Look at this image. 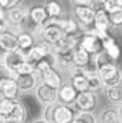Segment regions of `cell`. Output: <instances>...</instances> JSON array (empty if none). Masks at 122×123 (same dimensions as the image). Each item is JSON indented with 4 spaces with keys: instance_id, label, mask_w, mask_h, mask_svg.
I'll list each match as a JSON object with an SVG mask.
<instances>
[{
    "instance_id": "6da1fadb",
    "label": "cell",
    "mask_w": 122,
    "mask_h": 123,
    "mask_svg": "<svg viewBox=\"0 0 122 123\" xmlns=\"http://www.w3.org/2000/svg\"><path fill=\"white\" fill-rule=\"evenodd\" d=\"M78 45L82 49H84L88 54H91L92 57H96L97 54L103 52L102 39L93 29H88L82 33L79 37Z\"/></svg>"
},
{
    "instance_id": "7a4b0ae2",
    "label": "cell",
    "mask_w": 122,
    "mask_h": 123,
    "mask_svg": "<svg viewBox=\"0 0 122 123\" xmlns=\"http://www.w3.org/2000/svg\"><path fill=\"white\" fill-rule=\"evenodd\" d=\"M97 73L103 82V86H115L122 82V70L116 62L103 64L97 68Z\"/></svg>"
},
{
    "instance_id": "3957f363",
    "label": "cell",
    "mask_w": 122,
    "mask_h": 123,
    "mask_svg": "<svg viewBox=\"0 0 122 123\" xmlns=\"http://www.w3.org/2000/svg\"><path fill=\"white\" fill-rule=\"evenodd\" d=\"M35 98L38 99L43 107L48 104H53L58 102V89H55L45 83H38L35 87Z\"/></svg>"
},
{
    "instance_id": "277c9868",
    "label": "cell",
    "mask_w": 122,
    "mask_h": 123,
    "mask_svg": "<svg viewBox=\"0 0 122 123\" xmlns=\"http://www.w3.org/2000/svg\"><path fill=\"white\" fill-rule=\"evenodd\" d=\"M96 10L92 6H73V18L78 21L83 31L92 29Z\"/></svg>"
},
{
    "instance_id": "5b68a950",
    "label": "cell",
    "mask_w": 122,
    "mask_h": 123,
    "mask_svg": "<svg viewBox=\"0 0 122 123\" xmlns=\"http://www.w3.org/2000/svg\"><path fill=\"white\" fill-rule=\"evenodd\" d=\"M98 104V98L97 94L93 92H81L77 96V99L73 104V107L76 108V111L78 112H93L97 108Z\"/></svg>"
},
{
    "instance_id": "8992f818",
    "label": "cell",
    "mask_w": 122,
    "mask_h": 123,
    "mask_svg": "<svg viewBox=\"0 0 122 123\" xmlns=\"http://www.w3.org/2000/svg\"><path fill=\"white\" fill-rule=\"evenodd\" d=\"M102 39V43H103V50L108 54V57L112 59L113 62H117L121 58V54H122V49L120 47V44L117 43L116 38L112 35V33H106V34H101L99 35Z\"/></svg>"
},
{
    "instance_id": "52a82bcc",
    "label": "cell",
    "mask_w": 122,
    "mask_h": 123,
    "mask_svg": "<svg viewBox=\"0 0 122 123\" xmlns=\"http://www.w3.org/2000/svg\"><path fill=\"white\" fill-rule=\"evenodd\" d=\"M77 111L73 105L55 103L53 112V123H71L74 119Z\"/></svg>"
},
{
    "instance_id": "ba28073f",
    "label": "cell",
    "mask_w": 122,
    "mask_h": 123,
    "mask_svg": "<svg viewBox=\"0 0 122 123\" xmlns=\"http://www.w3.org/2000/svg\"><path fill=\"white\" fill-rule=\"evenodd\" d=\"M52 53H53V47L42 40L39 43H35L34 47L25 53V59L32 62L33 64H35V63H38L39 60H42L43 58H45L47 55L52 54Z\"/></svg>"
},
{
    "instance_id": "9c48e42d",
    "label": "cell",
    "mask_w": 122,
    "mask_h": 123,
    "mask_svg": "<svg viewBox=\"0 0 122 123\" xmlns=\"http://www.w3.org/2000/svg\"><path fill=\"white\" fill-rule=\"evenodd\" d=\"M92 29L95 30L98 35L106 34V33H112L113 26L111 25L108 14L104 12L103 8L96 9V14H95V19H93Z\"/></svg>"
},
{
    "instance_id": "30bf717a",
    "label": "cell",
    "mask_w": 122,
    "mask_h": 123,
    "mask_svg": "<svg viewBox=\"0 0 122 123\" xmlns=\"http://www.w3.org/2000/svg\"><path fill=\"white\" fill-rule=\"evenodd\" d=\"M37 74H39L42 78V82L45 84L51 86L55 89H59L63 84V77L62 74L57 70L55 67H47V68L42 69L40 72H38Z\"/></svg>"
},
{
    "instance_id": "8fae6325",
    "label": "cell",
    "mask_w": 122,
    "mask_h": 123,
    "mask_svg": "<svg viewBox=\"0 0 122 123\" xmlns=\"http://www.w3.org/2000/svg\"><path fill=\"white\" fill-rule=\"evenodd\" d=\"M18 34L12 30H9L8 28H5L4 30L0 31V50H3L4 53L8 52H14L18 50Z\"/></svg>"
},
{
    "instance_id": "7c38bea8",
    "label": "cell",
    "mask_w": 122,
    "mask_h": 123,
    "mask_svg": "<svg viewBox=\"0 0 122 123\" xmlns=\"http://www.w3.org/2000/svg\"><path fill=\"white\" fill-rule=\"evenodd\" d=\"M57 25L62 29V31L64 33V35H74V37H79L83 29L82 26L78 24L74 18L68 16V18H59L57 19Z\"/></svg>"
},
{
    "instance_id": "4fadbf2b",
    "label": "cell",
    "mask_w": 122,
    "mask_h": 123,
    "mask_svg": "<svg viewBox=\"0 0 122 123\" xmlns=\"http://www.w3.org/2000/svg\"><path fill=\"white\" fill-rule=\"evenodd\" d=\"M71 84L76 88V91L81 92H87L88 91V78L84 74L82 68H76L72 67L71 68Z\"/></svg>"
},
{
    "instance_id": "5bb4252c",
    "label": "cell",
    "mask_w": 122,
    "mask_h": 123,
    "mask_svg": "<svg viewBox=\"0 0 122 123\" xmlns=\"http://www.w3.org/2000/svg\"><path fill=\"white\" fill-rule=\"evenodd\" d=\"M25 60V54L21 50H14V52H8L4 53L1 57V62L5 64V67L12 70L15 74V70L18 69V67Z\"/></svg>"
},
{
    "instance_id": "9a60e30c",
    "label": "cell",
    "mask_w": 122,
    "mask_h": 123,
    "mask_svg": "<svg viewBox=\"0 0 122 123\" xmlns=\"http://www.w3.org/2000/svg\"><path fill=\"white\" fill-rule=\"evenodd\" d=\"M14 79L18 84L20 92H32L34 91L35 87L38 86V77L37 73H32V74H15Z\"/></svg>"
},
{
    "instance_id": "2e32d148",
    "label": "cell",
    "mask_w": 122,
    "mask_h": 123,
    "mask_svg": "<svg viewBox=\"0 0 122 123\" xmlns=\"http://www.w3.org/2000/svg\"><path fill=\"white\" fill-rule=\"evenodd\" d=\"M77 96H78V92L71 83H63L62 87L58 89V103L73 105L77 99Z\"/></svg>"
},
{
    "instance_id": "e0dca14e",
    "label": "cell",
    "mask_w": 122,
    "mask_h": 123,
    "mask_svg": "<svg viewBox=\"0 0 122 123\" xmlns=\"http://www.w3.org/2000/svg\"><path fill=\"white\" fill-rule=\"evenodd\" d=\"M20 89L16 84V82L14 78H9V79L4 80L0 84V96L4 98H9V99H19L20 98Z\"/></svg>"
},
{
    "instance_id": "ac0fdd59",
    "label": "cell",
    "mask_w": 122,
    "mask_h": 123,
    "mask_svg": "<svg viewBox=\"0 0 122 123\" xmlns=\"http://www.w3.org/2000/svg\"><path fill=\"white\" fill-rule=\"evenodd\" d=\"M25 15H26V9H21L18 6L9 9L5 12V23H6V25L20 28L25 19Z\"/></svg>"
},
{
    "instance_id": "d6986e66",
    "label": "cell",
    "mask_w": 122,
    "mask_h": 123,
    "mask_svg": "<svg viewBox=\"0 0 122 123\" xmlns=\"http://www.w3.org/2000/svg\"><path fill=\"white\" fill-rule=\"evenodd\" d=\"M28 18H29L35 29H40L47 19V14L43 5H34V6L28 9Z\"/></svg>"
},
{
    "instance_id": "ffe728a7",
    "label": "cell",
    "mask_w": 122,
    "mask_h": 123,
    "mask_svg": "<svg viewBox=\"0 0 122 123\" xmlns=\"http://www.w3.org/2000/svg\"><path fill=\"white\" fill-rule=\"evenodd\" d=\"M45 10L47 18L49 19H59L63 14V4L60 0H47L43 5Z\"/></svg>"
},
{
    "instance_id": "44dd1931",
    "label": "cell",
    "mask_w": 122,
    "mask_h": 123,
    "mask_svg": "<svg viewBox=\"0 0 122 123\" xmlns=\"http://www.w3.org/2000/svg\"><path fill=\"white\" fill-rule=\"evenodd\" d=\"M35 44V38L34 34L30 33L29 30H21L18 33V45L19 50H21L24 54L29 49H32Z\"/></svg>"
},
{
    "instance_id": "7402d4cb",
    "label": "cell",
    "mask_w": 122,
    "mask_h": 123,
    "mask_svg": "<svg viewBox=\"0 0 122 123\" xmlns=\"http://www.w3.org/2000/svg\"><path fill=\"white\" fill-rule=\"evenodd\" d=\"M93 57L88 54L84 49H82L79 45L74 49L73 52V67L76 68H86V67L91 63Z\"/></svg>"
},
{
    "instance_id": "603a6c76",
    "label": "cell",
    "mask_w": 122,
    "mask_h": 123,
    "mask_svg": "<svg viewBox=\"0 0 122 123\" xmlns=\"http://www.w3.org/2000/svg\"><path fill=\"white\" fill-rule=\"evenodd\" d=\"M104 94L107 99L113 104L122 103V82L115 86H107L104 87Z\"/></svg>"
},
{
    "instance_id": "cb8c5ba5",
    "label": "cell",
    "mask_w": 122,
    "mask_h": 123,
    "mask_svg": "<svg viewBox=\"0 0 122 123\" xmlns=\"http://www.w3.org/2000/svg\"><path fill=\"white\" fill-rule=\"evenodd\" d=\"M16 100L9 99V98H4V97L0 96V116H1L5 121H8L9 117L12 116L13 111L15 108Z\"/></svg>"
},
{
    "instance_id": "d4e9b609",
    "label": "cell",
    "mask_w": 122,
    "mask_h": 123,
    "mask_svg": "<svg viewBox=\"0 0 122 123\" xmlns=\"http://www.w3.org/2000/svg\"><path fill=\"white\" fill-rule=\"evenodd\" d=\"M99 123H120L117 108L115 107L104 108L101 116H99Z\"/></svg>"
},
{
    "instance_id": "484cf974",
    "label": "cell",
    "mask_w": 122,
    "mask_h": 123,
    "mask_svg": "<svg viewBox=\"0 0 122 123\" xmlns=\"http://www.w3.org/2000/svg\"><path fill=\"white\" fill-rule=\"evenodd\" d=\"M87 78H88V91H90V92L97 93V92L101 91V89L104 88L103 82H102L101 78H99L98 73H96V74H91V75H87Z\"/></svg>"
},
{
    "instance_id": "4316f807",
    "label": "cell",
    "mask_w": 122,
    "mask_h": 123,
    "mask_svg": "<svg viewBox=\"0 0 122 123\" xmlns=\"http://www.w3.org/2000/svg\"><path fill=\"white\" fill-rule=\"evenodd\" d=\"M74 119L79 121L82 123H98L97 117L93 114V112H81L78 111L76 113Z\"/></svg>"
},
{
    "instance_id": "83f0119b",
    "label": "cell",
    "mask_w": 122,
    "mask_h": 123,
    "mask_svg": "<svg viewBox=\"0 0 122 123\" xmlns=\"http://www.w3.org/2000/svg\"><path fill=\"white\" fill-rule=\"evenodd\" d=\"M104 12L107 14L116 13V12H122V0H109V1H103Z\"/></svg>"
},
{
    "instance_id": "f1b7e54d",
    "label": "cell",
    "mask_w": 122,
    "mask_h": 123,
    "mask_svg": "<svg viewBox=\"0 0 122 123\" xmlns=\"http://www.w3.org/2000/svg\"><path fill=\"white\" fill-rule=\"evenodd\" d=\"M32 73H37L35 65L26 59L18 67V69L15 70V74H32Z\"/></svg>"
},
{
    "instance_id": "f546056e",
    "label": "cell",
    "mask_w": 122,
    "mask_h": 123,
    "mask_svg": "<svg viewBox=\"0 0 122 123\" xmlns=\"http://www.w3.org/2000/svg\"><path fill=\"white\" fill-rule=\"evenodd\" d=\"M54 107H55V103L44 105V108H43V116H42V118L45 119L48 123H53V112H54Z\"/></svg>"
},
{
    "instance_id": "4dcf8cb0",
    "label": "cell",
    "mask_w": 122,
    "mask_h": 123,
    "mask_svg": "<svg viewBox=\"0 0 122 123\" xmlns=\"http://www.w3.org/2000/svg\"><path fill=\"white\" fill-rule=\"evenodd\" d=\"M14 75L15 74L13 73V72L9 70L6 67H5V64L0 60V84H1L4 80L9 79V78H14Z\"/></svg>"
},
{
    "instance_id": "1f68e13d",
    "label": "cell",
    "mask_w": 122,
    "mask_h": 123,
    "mask_svg": "<svg viewBox=\"0 0 122 123\" xmlns=\"http://www.w3.org/2000/svg\"><path fill=\"white\" fill-rule=\"evenodd\" d=\"M108 18H109V21H111V25L113 28L122 26V12L111 13V14H108Z\"/></svg>"
},
{
    "instance_id": "d6a6232c",
    "label": "cell",
    "mask_w": 122,
    "mask_h": 123,
    "mask_svg": "<svg viewBox=\"0 0 122 123\" xmlns=\"http://www.w3.org/2000/svg\"><path fill=\"white\" fill-rule=\"evenodd\" d=\"M20 3H21V0H0V8L6 12L9 9L16 8Z\"/></svg>"
},
{
    "instance_id": "836d02e7",
    "label": "cell",
    "mask_w": 122,
    "mask_h": 123,
    "mask_svg": "<svg viewBox=\"0 0 122 123\" xmlns=\"http://www.w3.org/2000/svg\"><path fill=\"white\" fill-rule=\"evenodd\" d=\"M72 6H92L95 0H69Z\"/></svg>"
},
{
    "instance_id": "e575fe53",
    "label": "cell",
    "mask_w": 122,
    "mask_h": 123,
    "mask_svg": "<svg viewBox=\"0 0 122 123\" xmlns=\"http://www.w3.org/2000/svg\"><path fill=\"white\" fill-rule=\"evenodd\" d=\"M3 24H6L5 23V10L0 8V25Z\"/></svg>"
},
{
    "instance_id": "d590c367",
    "label": "cell",
    "mask_w": 122,
    "mask_h": 123,
    "mask_svg": "<svg viewBox=\"0 0 122 123\" xmlns=\"http://www.w3.org/2000/svg\"><path fill=\"white\" fill-rule=\"evenodd\" d=\"M117 113H118V119H120V123H122V103L118 104L117 107Z\"/></svg>"
},
{
    "instance_id": "8d00e7d4",
    "label": "cell",
    "mask_w": 122,
    "mask_h": 123,
    "mask_svg": "<svg viewBox=\"0 0 122 123\" xmlns=\"http://www.w3.org/2000/svg\"><path fill=\"white\" fill-rule=\"evenodd\" d=\"M32 123H48L45 119H43V118H37V119H34Z\"/></svg>"
},
{
    "instance_id": "74e56055",
    "label": "cell",
    "mask_w": 122,
    "mask_h": 123,
    "mask_svg": "<svg viewBox=\"0 0 122 123\" xmlns=\"http://www.w3.org/2000/svg\"><path fill=\"white\" fill-rule=\"evenodd\" d=\"M5 28H6V24H3V25H0V31H1V30H4Z\"/></svg>"
},
{
    "instance_id": "f35d334b",
    "label": "cell",
    "mask_w": 122,
    "mask_h": 123,
    "mask_svg": "<svg viewBox=\"0 0 122 123\" xmlns=\"http://www.w3.org/2000/svg\"><path fill=\"white\" fill-rule=\"evenodd\" d=\"M5 123H19V122H16V121H5Z\"/></svg>"
},
{
    "instance_id": "ab89813d",
    "label": "cell",
    "mask_w": 122,
    "mask_h": 123,
    "mask_svg": "<svg viewBox=\"0 0 122 123\" xmlns=\"http://www.w3.org/2000/svg\"><path fill=\"white\" fill-rule=\"evenodd\" d=\"M0 123H5V119L3 118V117H1V116H0Z\"/></svg>"
},
{
    "instance_id": "60d3db41",
    "label": "cell",
    "mask_w": 122,
    "mask_h": 123,
    "mask_svg": "<svg viewBox=\"0 0 122 123\" xmlns=\"http://www.w3.org/2000/svg\"><path fill=\"white\" fill-rule=\"evenodd\" d=\"M71 123H82V122H79V121H77V119H73Z\"/></svg>"
},
{
    "instance_id": "b9f144b4",
    "label": "cell",
    "mask_w": 122,
    "mask_h": 123,
    "mask_svg": "<svg viewBox=\"0 0 122 123\" xmlns=\"http://www.w3.org/2000/svg\"><path fill=\"white\" fill-rule=\"evenodd\" d=\"M102 1H109V0H102Z\"/></svg>"
},
{
    "instance_id": "7bdbcfd3",
    "label": "cell",
    "mask_w": 122,
    "mask_h": 123,
    "mask_svg": "<svg viewBox=\"0 0 122 123\" xmlns=\"http://www.w3.org/2000/svg\"><path fill=\"white\" fill-rule=\"evenodd\" d=\"M98 123H99V122H98Z\"/></svg>"
}]
</instances>
